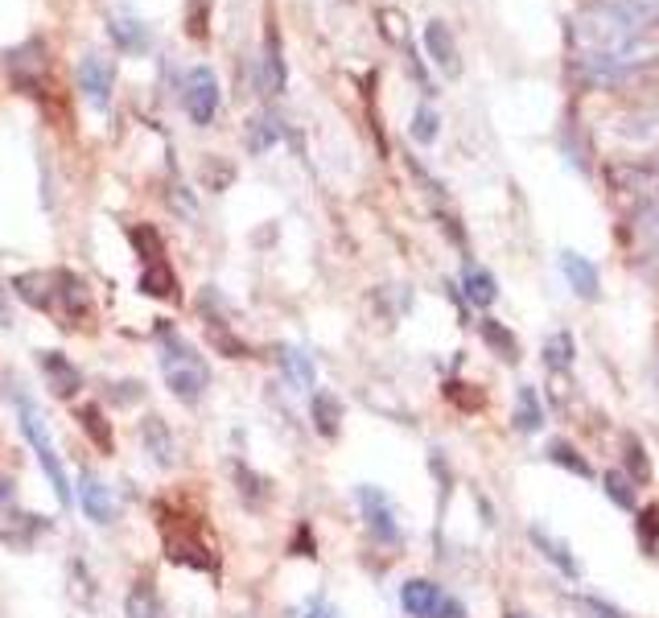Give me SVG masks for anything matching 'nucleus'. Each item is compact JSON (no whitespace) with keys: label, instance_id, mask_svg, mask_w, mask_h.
<instances>
[{"label":"nucleus","instance_id":"obj_1","mask_svg":"<svg viewBox=\"0 0 659 618\" xmlns=\"http://www.w3.org/2000/svg\"><path fill=\"white\" fill-rule=\"evenodd\" d=\"M573 38L589 79H622L659 62V0H598L577 17Z\"/></svg>","mask_w":659,"mask_h":618},{"label":"nucleus","instance_id":"obj_2","mask_svg":"<svg viewBox=\"0 0 659 618\" xmlns=\"http://www.w3.org/2000/svg\"><path fill=\"white\" fill-rule=\"evenodd\" d=\"M161 334V375H165V388L178 396L182 404H198L211 388V367L206 359L190 347L182 334H173L169 326H157Z\"/></svg>","mask_w":659,"mask_h":618},{"label":"nucleus","instance_id":"obj_3","mask_svg":"<svg viewBox=\"0 0 659 618\" xmlns=\"http://www.w3.org/2000/svg\"><path fill=\"white\" fill-rule=\"evenodd\" d=\"M9 400H13V408H17V425H21L25 441H29V450L38 454V462H42V470H46V478H50V487H54L58 503L66 507V503H71V478H66V466H62V458H58V450H54V441H50V429H46L42 408L33 404L29 392H21V388H9Z\"/></svg>","mask_w":659,"mask_h":618},{"label":"nucleus","instance_id":"obj_4","mask_svg":"<svg viewBox=\"0 0 659 618\" xmlns=\"http://www.w3.org/2000/svg\"><path fill=\"white\" fill-rule=\"evenodd\" d=\"M182 524H173V515H165L161 520V540H165V553L173 565H190V569H206L215 573V553L211 544H206L198 532H190V520L186 515H178Z\"/></svg>","mask_w":659,"mask_h":618},{"label":"nucleus","instance_id":"obj_5","mask_svg":"<svg viewBox=\"0 0 659 618\" xmlns=\"http://www.w3.org/2000/svg\"><path fill=\"white\" fill-rule=\"evenodd\" d=\"M182 103H186V116H190L198 128L211 124L215 112H219V79H215V71H206V66H194V71L186 75V83H182Z\"/></svg>","mask_w":659,"mask_h":618},{"label":"nucleus","instance_id":"obj_6","mask_svg":"<svg viewBox=\"0 0 659 618\" xmlns=\"http://www.w3.org/2000/svg\"><path fill=\"white\" fill-rule=\"evenodd\" d=\"M355 499H359L363 520H367V532H371L379 544H400V524H396V507H392V499H388L384 491H379V487H359Z\"/></svg>","mask_w":659,"mask_h":618},{"label":"nucleus","instance_id":"obj_7","mask_svg":"<svg viewBox=\"0 0 659 618\" xmlns=\"http://www.w3.org/2000/svg\"><path fill=\"white\" fill-rule=\"evenodd\" d=\"M112 79H116V71H112V62L103 58V54H87L79 62V91H83V99L91 103V108H99V112L108 108Z\"/></svg>","mask_w":659,"mask_h":618},{"label":"nucleus","instance_id":"obj_8","mask_svg":"<svg viewBox=\"0 0 659 618\" xmlns=\"http://www.w3.org/2000/svg\"><path fill=\"white\" fill-rule=\"evenodd\" d=\"M46 46L42 42H29V46H21V50H13L9 54V66H13V75H17V87L21 91H29V95H38V91H46Z\"/></svg>","mask_w":659,"mask_h":618},{"label":"nucleus","instance_id":"obj_9","mask_svg":"<svg viewBox=\"0 0 659 618\" xmlns=\"http://www.w3.org/2000/svg\"><path fill=\"white\" fill-rule=\"evenodd\" d=\"M38 363H42V371H46V380H50V392L58 396V400H71V396H79V388H83V371L66 359L62 351H42L38 355Z\"/></svg>","mask_w":659,"mask_h":618},{"label":"nucleus","instance_id":"obj_10","mask_svg":"<svg viewBox=\"0 0 659 618\" xmlns=\"http://www.w3.org/2000/svg\"><path fill=\"white\" fill-rule=\"evenodd\" d=\"M441 598H445L441 586H437V581H425V577H412V581H404V586H400V606H404L408 618H433Z\"/></svg>","mask_w":659,"mask_h":618},{"label":"nucleus","instance_id":"obj_11","mask_svg":"<svg viewBox=\"0 0 659 618\" xmlns=\"http://www.w3.org/2000/svg\"><path fill=\"white\" fill-rule=\"evenodd\" d=\"M256 83H260L264 95H281L285 91V58H281V38H276L272 25L264 33V58L256 66Z\"/></svg>","mask_w":659,"mask_h":618},{"label":"nucleus","instance_id":"obj_12","mask_svg":"<svg viewBox=\"0 0 659 618\" xmlns=\"http://www.w3.org/2000/svg\"><path fill=\"white\" fill-rule=\"evenodd\" d=\"M54 309L71 318V326L83 322V314H87V285L75 277V272H54Z\"/></svg>","mask_w":659,"mask_h":618},{"label":"nucleus","instance_id":"obj_13","mask_svg":"<svg viewBox=\"0 0 659 618\" xmlns=\"http://www.w3.org/2000/svg\"><path fill=\"white\" fill-rule=\"evenodd\" d=\"M425 50H429V58L441 66L445 75H458V42H454V33H449V25L445 21H429L425 25Z\"/></svg>","mask_w":659,"mask_h":618},{"label":"nucleus","instance_id":"obj_14","mask_svg":"<svg viewBox=\"0 0 659 618\" xmlns=\"http://www.w3.org/2000/svg\"><path fill=\"white\" fill-rule=\"evenodd\" d=\"M79 507L87 511V520H95V524H112V515H116L112 491L103 487L95 474H83V483H79Z\"/></svg>","mask_w":659,"mask_h":618},{"label":"nucleus","instance_id":"obj_15","mask_svg":"<svg viewBox=\"0 0 659 618\" xmlns=\"http://www.w3.org/2000/svg\"><path fill=\"white\" fill-rule=\"evenodd\" d=\"M561 272H565V281H569V289L577 293V297H598V268L589 264L581 252H561Z\"/></svg>","mask_w":659,"mask_h":618},{"label":"nucleus","instance_id":"obj_16","mask_svg":"<svg viewBox=\"0 0 659 618\" xmlns=\"http://www.w3.org/2000/svg\"><path fill=\"white\" fill-rule=\"evenodd\" d=\"M75 421H79V429L91 437V445H95L99 454H112V450H116L112 421L103 417V408H99V404H79V408H75Z\"/></svg>","mask_w":659,"mask_h":618},{"label":"nucleus","instance_id":"obj_17","mask_svg":"<svg viewBox=\"0 0 659 618\" xmlns=\"http://www.w3.org/2000/svg\"><path fill=\"white\" fill-rule=\"evenodd\" d=\"M13 293L21 301H29L33 309H54V272H25V277L13 281Z\"/></svg>","mask_w":659,"mask_h":618},{"label":"nucleus","instance_id":"obj_18","mask_svg":"<svg viewBox=\"0 0 659 618\" xmlns=\"http://www.w3.org/2000/svg\"><path fill=\"white\" fill-rule=\"evenodd\" d=\"M462 293H466V301H470V305L487 309V305H495L499 285H495V277H491L487 268H466V272H462Z\"/></svg>","mask_w":659,"mask_h":618},{"label":"nucleus","instance_id":"obj_19","mask_svg":"<svg viewBox=\"0 0 659 618\" xmlns=\"http://www.w3.org/2000/svg\"><path fill=\"white\" fill-rule=\"evenodd\" d=\"M141 293L145 297H161V301H178V277H173V268L165 260L149 264V272L141 277Z\"/></svg>","mask_w":659,"mask_h":618},{"label":"nucleus","instance_id":"obj_20","mask_svg":"<svg viewBox=\"0 0 659 618\" xmlns=\"http://www.w3.org/2000/svg\"><path fill=\"white\" fill-rule=\"evenodd\" d=\"M544 425V404H540V396H536V388H519V396H515V429L519 433H536Z\"/></svg>","mask_w":659,"mask_h":618},{"label":"nucleus","instance_id":"obj_21","mask_svg":"<svg viewBox=\"0 0 659 618\" xmlns=\"http://www.w3.org/2000/svg\"><path fill=\"white\" fill-rule=\"evenodd\" d=\"M532 540H536V548H540V553H544L552 565H557L565 577H577V573H581V565L573 561V553H569V544H565V540H552L544 528H532Z\"/></svg>","mask_w":659,"mask_h":618},{"label":"nucleus","instance_id":"obj_22","mask_svg":"<svg viewBox=\"0 0 659 618\" xmlns=\"http://www.w3.org/2000/svg\"><path fill=\"white\" fill-rule=\"evenodd\" d=\"M338 421H342V400L330 392H314V429L322 437H338Z\"/></svg>","mask_w":659,"mask_h":618},{"label":"nucleus","instance_id":"obj_23","mask_svg":"<svg viewBox=\"0 0 659 618\" xmlns=\"http://www.w3.org/2000/svg\"><path fill=\"white\" fill-rule=\"evenodd\" d=\"M112 38H116V46L120 50H128V54H141L145 46H149V33H145V25L141 21H112Z\"/></svg>","mask_w":659,"mask_h":618},{"label":"nucleus","instance_id":"obj_24","mask_svg":"<svg viewBox=\"0 0 659 618\" xmlns=\"http://www.w3.org/2000/svg\"><path fill=\"white\" fill-rule=\"evenodd\" d=\"M124 614H128V618H165V614H161V602H157V594H153L149 586H136V590L128 594Z\"/></svg>","mask_w":659,"mask_h":618},{"label":"nucleus","instance_id":"obj_25","mask_svg":"<svg viewBox=\"0 0 659 618\" xmlns=\"http://www.w3.org/2000/svg\"><path fill=\"white\" fill-rule=\"evenodd\" d=\"M145 445H149V450L157 445V462H161V466L173 462V437H169V429H165L161 417H149V421H145Z\"/></svg>","mask_w":659,"mask_h":618},{"label":"nucleus","instance_id":"obj_26","mask_svg":"<svg viewBox=\"0 0 659 618\" xmlns=\"http://www.w3.org/2000/svg\"><path fill=\"white\" fill-rule=\"evenodd\" d=\"M285 371H289V380L305 392V388H314V380H318V375H314V363H309V355L305 351H285Z\"/></svg>","mask_w":659,"mask_h":618},{"label":"nucleus","instance_id":"obj_27","mask_svg":"<svg viewBox=\"0 0 659 618\" xmlns=\"http://www.w3.org/2000/svg\"><path fill=\"white\" fill-rule=\"evenodd\" d=\"M132 248L141 252V260H161L165 256V244H161V235L153 227H132Z\"/></svg>","mask_w":659,"mask_h":618},{"label":"nucleus","instance_id":"obj_28","mask_svg":"<svg viewBox=\"0 0 659 618\" xmlns=\"http://www.w3.org/2000/svg\"><path fill=\"white\" fill-rule=\"evenodd\" d=\"M276 136H281V124H276V116H256L252 120V128H248V145L260 153V149H268Z\"/></svg>","mask_w":659,"mask_h":618},{"label":"nucleus","instance_id":"obj_29","mask_svg":"<svg viewBox=\"0 0 659 618\" xmlns=\"http://www.w3.org/2000/svg\"><path fill=\"white\" fill-rule=\"evenodd\" d=\"M482 338H487V342H491V347H495V351H499L507 363H515V359H519L515 338H511V334H507L499 322H482Z\"/></svg>","mask_w":659,"mask_h":618},{"label":"nucleus","instance_id":"obj_30","mask_svg":"<svg viewBox=\"0 0 659 618\" xmlns=\"http://www.w3.org/2000/svg\"><path fill=\"white\" fill-rule=\"evenodd\" d=\"M548 458L557 462V466H569L573 474H585V478L594 474V470H589V462H581V458H577V450H573L569 441H552V445H548Z\"/></svg>","mask_w":659,"mask_h":618},{"label":"nucleus","instance_id":"obj_31","mask_svg":"<svg viewBox=\"0 0 659 618\" xmlns=\"http://www.w3.org/2000/svg\"><path fill=\"white\" fill-rule=\"evenodd\" d=\"M412 141H421V145H433L437 141V112L433 108H416V116H412Z\"/></svg>","mask_w":659,"mask_h":618},{"label":"nucleus","instance_id":"obj_32","mask_svg":"<svg viewBox=\"0 0 659 618\" xmlns=\"http://www.w3.org/2000/svg\"><path fill=\"white\" fill-rule=\"evenodd\" d=\"M544 359H548V367H569L573 363V338L569 334H552L548 347H544Z\"/></svg>","mask_w":659,"mask_h":618},{"label":"nucleus","instance_id":"obj_33","mask_svg":"<svg viewBox=\"0 0 659 618\" xmlns=\"http://www.w3.org/2000/svg\"><path fill=\"white\" fill-rule=\"evenodd\" d=\"M606 495H610V499H614V503H618L622 511H631V507H635V491H631V478H622L618 470H610V474H606Z\"/></svg>","mask_w":659,"mask_h":618},{"label":"nucleus","instance_id":"obj_34","mask_svg":"<svg viewBox=\"0 0 659 618\" xmlns=\"http://www.w3.org/2000/svg\"><path fill=\"white\" fill-rule=\"evenodd\" d=\"M206 25H211V0H190V9H186L190 38H206Z\"/></svg>","mask_w":659,"mask_h":618},{"label":"nucleus","instance_id":"obj_35","mask_svg":"<svg viewBox=\"0 0 659 618\" xmlns=\"http://www.w3.org/2000/svg\"><path fill=\"white\" fill-rule=\"evenodd\" d=\"M211 342H215L219 351H227V359H248V347H244V342H239V338H231L223 326H219V330H211Z\"/></svg>","mask_w":659,"mask_h":618},{"label":"nucleus","instance_id":"obj_36","mask_svg":"<svg viewBox=\"0 0 659 618\" xmlns=\"http://www.w3.org/2000/svg\"><path fill=\"white\" fill-rule=\"evenodd\" d=\"M585 610H589V618H627L618 606H610V602H602V598H585Z\"/></svg>","mask_w":659,"mask_h":618},{"label":"nucleus","instance_id":"obj_37","mask_svg":"<svg viewBox=\"0 0 659 618\" xmlns=\"http://www.w3.org/2000/svg\"><path fill=\"white\" fill-rule=\"evenodd\" d=\"M433 618H470V614H466V606H462V602H458V598H449V594H445V598H441V606H437V614H433Z\"/></svg>","mask_w":659,"mask_h":618},{"label":"nucleus","instance_id":"obj_38","mask_svg":"<svg viewBox=\"0 0 659 618\" xmlns=\"http://www.w3.org/2000/svg\"><path fill=\"white\" fill-rule=\"evenodd\" d=\"M0 322L13 326V309H9V301H5V289H0Z\"/></svg>","mask_w":659,"mask_h":618},{"label":"nucleus","instance_id":"obj_39","mask_svg":"<svg viewBox=\"0 0 659 618\" xmlns=\"http://www.w3.org/2000/svg\"><path fill=\"white\" fill-rule=\"evenodd\" d=\"M515 618H524V614H515Z\"/></svg>","mask_w":659,"mask_h":618}]
</instances>
